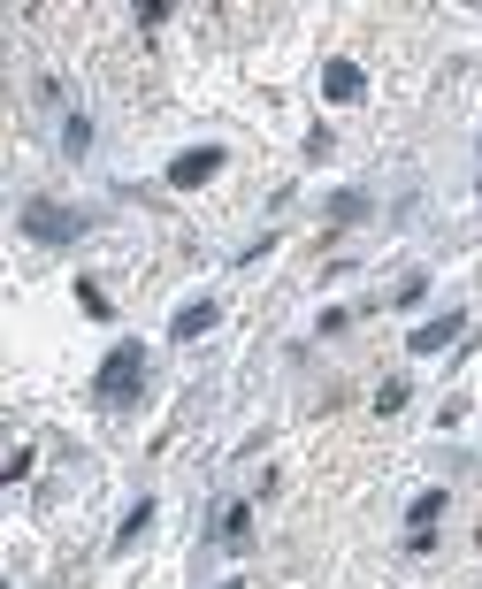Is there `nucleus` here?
<instances>
[{
	"label": "nucleus",
	"mask_w": 482,
	"mask_h": 589,
	"mask_svg": "<svg viewBox=\"0 0 482 589\" xmlns=\"http://www.w3.org/2000/svg\"><path fill=\"white\" fill-rule=\"evenodd\" d=\"M138 375H146V345H123L108 352V368H100V383H92V406L100 414H123V406H138Z\"/></svg>",
	"instance_id": "obj_1"
},
{
	"label": "nucleus",
	"mask_w": 482,
	"mask_h": 589,
	"mask_svg": "<svg viewBox=\"0 0 482 589\" xmlns=\"http://www.w3.org/2000/svg\"><path fill=\"white\" fill-rule=\"evenodd\" d=\"M23 230L46 245H77L85 238V215H62V207H23Z\"/></svg>",
	"instance_id": "obj_2"
},
{
	"label": "nucleus",
	"mask_w": 482,
	"mask_h": 589,
	"mask_svg": "<svg viewBox=\"0 0 482 589\" xmlns=\"http://www.w3.org/2000/svg\"><path fill=\"white\" fill-rule=\"evenodd\" d=\"M215 169H222V146H199V153H184V161L169 169V184H176V192H192V184H207Z\"/></svg>",
	"instance_id": "obj_3"
},
{
	"label": "nucleus",
	"mask_w": 482,
	"mask_h": 589,
	"mask_svg": "<svg viewBox=\"0 0 482 589\" xmlns=\"http://www.w3.org/2000/svg\"><path fill=\"white\" fill-rule=\"evenodd\" d=\"M207 329H215V299H192V306L169 322V337H176V345H192V337H207Z\"/></svg>",
	"instance_id": "obj_4"
},
{
	"label": "nucleus",
	"mask_w": 482,
	"mask_h": 589,
	"mask_svg": "<svg viewBox=\"0 0 482 589\" xmlns=\"http://www.w3.org/2000/svg\"><path fill=\"white\" fill-rule=\"evenodd\" d=\"M460 329H467V314H437V322H421V329H414V352H444Z\"/></svg>",
	"instance_id": "obj_5"
},
{
	"label": "nucleus",
	"mask_w": 482,
	"mask_h": 589,
	"mask_svg": "<svg viewBox=\"0 0 482 589\" xmlns=\"http://www.w3.org/2000/svg\"><path fill=\"white\" fill-rule=\"evenodd\" d=\"M322 92H329V100H360V92H368V77H360L352 62H329V69H322Z\"/></svg>",
	"instance_id": "obj_6"
},
{
	"label": "nucleus",
	"mask_w": 482,
	"mask_h": 589,
	"mask_svg": "<svg viewBox=\"0 0 482 589\" xmlns=\"http://www.w3.org/2000/svg\"><path fill=\"white\" fill-rule=\"evenodd\" d=\"M437 513H444V490H421V498H414V544H429Z\"/></svg>",
	"instance_id": "obj_7"
},
{
	"label": "nucleus",
	"mask_w": 482,
	"mask_h": 589,
	"mask_svg": "<svg viewBox=\"0 0 482 589\" xmlns=\"http://www.w3.org/2000/svg\"><path fill=\"white\" fill-rule=\"evenodd\" d=\"M62 153H69V161H85V153H92V123H85V115H69V123H62Z\"/></svg>",
	"instance_id": "obj_8"
},
{
	"label": "nucleus",
	"mask_w": 482,
	"mask_h": 589,
	"mask_svg": "<svg viewBox=\"0 0 482 589\" xmlns=\"http://www.w3.org/2000/svg\"><path fill=\"white\" fill-rule=\"evenodd\" d=\"M146 521H154V505L138 498V505H131V521H123V536H115V551H123V544H138V536H146Z\"/></svg>",
	"instance_id": "obj_9"
},
{
	"label": "nucleus",
	"mask_w": 482,
	"mask_h": 589,
	"mask_svg": "<svg viewBox=\"0 0 482 589\" xmlns=\"http://www.w3.org/2000/svg\"><path fill=\"white\" fill-rule=\"evenodd\" d=\"M368 215V192H337V207H329V222H360Z\"/></svg>",
	"instance_id": "obj_10"
},
{
	"label": "nucleus",
	"mask_w": 482,
	"mask_h": 589,
	"mask_svg": "<svg viewBox=\"0 0 482 589\" xmlns=\"http://www.w3.org/2000/svg\"><path fill=\"white\" fill-rule=\"evenodd\" d=\"M222 589H238V582H222Z\"/></svg>",
	"instance_id": "obj_11"
}]
</instances>
